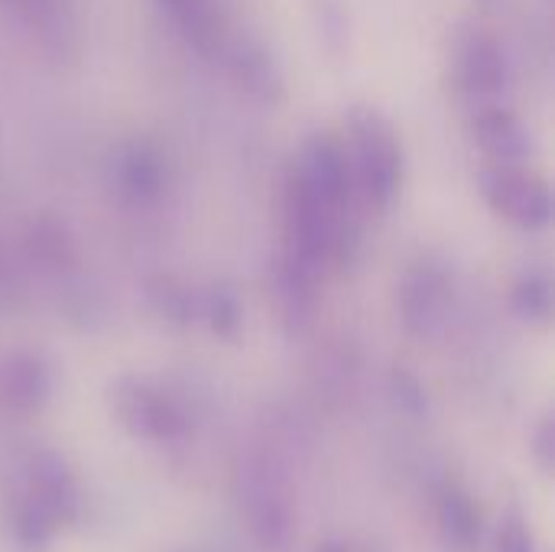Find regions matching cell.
I'll list each match as a JSON object with an SVG mask.
<instances>
[{
  "label": "cell",
  "mask_w": 555,
  "mask_h": 552,
  "mask_svg": "<svg viewBox=\"0 0 555 552\" xmlns=\"http://www.w3.org/2000/svg\"><path fill=\"white\" fill-rule=\"evenodd\" d=\"M533 452H537V462L543 465V472H553L555 468V420L553 416H543L540 426L533 429Z\"/></svg>",
  "instance_id": "cell-20"
},
{
  "label": "cell",
  "mask_w": 555,
  "mask_h": 552,
  "mask_svg": "<svg viewBox=\"0 0 555 552\" xmlns=\"http://www.w3.org/2000/svg\"><path fill=\"white\" fill-rule=\"evenodd\" d=\"M0 3H29V0H0Z\"/></svg>",
  "instance_id": "cell-23"
},
{
  "label": "cell",
  "mask_w": 555,
  "mask_h": 552,
  "mask_svg": "<svg viewBox=\"0 0 555 552\" xmlns=\"http://www.w3.org/2000/svg\"><path fill=\"white\" fill-rule=\"evenodd\" d=\"M52 394V374L42 358L29 351H16L0 364V400L13 413L39 410Z\"/></svg>",
  "instance_id": "cell-11"
},
{
  "label": "cell",
  "mask_w": 555,
  "mask_h": 552,
  "mask_svg": "<svg viewBox=\"0 0 555 552\" xmlns=\"http://www.w3.org/2000/svg\"><path fill=\"white\" fill-rule=\"evenodd\" d=\"M455 88L472 107L507 104L514 91V65L504 42L481 23H459L452 33Z\"/></svg>",
  "instance_id": "cell-3"
},
{
  "label": "cell",
  "mask_w": 555,
  "mask_h": 552,
  "mask_svg": "<svg viewBox=\"0 0 555 552\" xmlns=\"http://www.w3.org/2000/svg\"><path fill=\"white\" fill-rule=\"evenodd\" d=\"M156 3L202 59H218L224 52L228 33L218 0H156Z\"/></svg>",
  "instance_id": "cell-10"
},
{
  "label": "cell",
  "mask_w": 555,
  "mask_h": 552,
  "mask_svg": "<svg viewBox=\"0 0 555 552\" xmlns=\"http://www.w3.org/2000/svg\"><path fill=\"white\" fill-rule=\"evenodd\" d=\"M146 296L163 319L179 322V325L198 322V290H189L169 277H156L146 283Z\"/></svg>",
  "instance_id": "cell-16"
},
{
  "label": "cell",
  "mask_w": 555,
  "mask_h": 552,
  "mask_svg": "<svg viewBox=\"0 0 555 552\" xmlns=\"http://www.w3.org/2000/svg\"><path fill=\"white\" fill-rule=\"evenodd\" d=\"M481 192L488 205L524 231H543L553 221V189L543 176L524 166L481 169Z\"/></svg>",
  "instance_id": "cell-5"
},
{
  "label": "cell",
  "mask_w": 555,
  "mask_h": 552,
  "mask_svg": "<svg viewBox=\"0 0 555 552\" xmlns=\"http://www.w3.org/2000/svg\"><path fill=\"white\" fill-rule=\"evenodd\" d=\"M198 322H205L215 335L234 338L241 329V303L228 286L198 290Z\"/></svg>",
  "instance_id": "cell-17"
},
{
  "label": "cell",
  "mask_w": 555,
  "mask_h": 552,
  "mask_svg": "<svg viewBox=\"0 0 555 552\" xmlns=\"http://www.w3.org/2000/svg\"><path fill=\"white\" fill-rule=\"evenodd\" d=\"M117 185L137 205L156 202L166 185L163 156L150 143H127L117 153Z\"/></svg>",
  "instance_id": "cell-13"
},
{
  "label": "cell",
  "mask_w": 555,
  "mask_h": 552,
  "mask_svg": "<svg viewBox=\"0 0 555 552\" xmlns=\"http://www.w3.org/2000/svg\"><path fill=\"white\" fill-rule=\"evenodd\" d=\"M20 501H26L55 534L78 521L81 514V491L59 452H36L23 468Z\"/></svg>",
  "instance_id": "cell-6"
},
{
  "label": "cell",
  "mask_w": 555,
  "mask_h": 552,
  "mask_svg": "<svg viewBox=\"0 0 555 552\" xmlns=\"http://www.w3.org/2000/svg\"><path fill=\"white\" fill-rule=\"evenodd\" d=\"M514 309L520 319L527 322H537V325H546L555 312V290L550 273L543 270H527L517 277L514 283Z\"/></svg>",
  "instance_id": "cell-15"
},
{
  "label": "cell",
  "mask_w": 555,
  "mask_h": 552,
  "mask_svg": "<svg viewBox=\"0 0 555 552\" xmlns=\"http://www.w3.org/2000/svg\"><path fill=\"white\" fill-rule=\"evenodd\" d=\"M452 306V277L436 260H420L410 267L400 286V319L410 335L436 338L449 322Z\"/></svg>",
  "instance_id": "cell-7"
},
{
  "label": "cell",
  "mask_w": 555,
  "mask_h": 552,
  "mask_svg": "<svg viewBox=\"0 0 555 552\" xmlns=\"http://www.w3.org/2000/svg\"><path fill=\"white\" fill-rule=\"evenodd\" d=\"M494 552H540L537 550V540H533V530L527 527V517L517 508L504 514Z\"/></svg>",
  "instance_id": "cell-19"
},
{
  "label": "cell",
  "mask_w": 555,
  "mask_h": 552,
  "mask_svg": "<svg viewBox=\"0 0 555 552\" xmlns=\"http://www.w3.org/2000/svg\"><path fill=\"white\" fill-rule=\"evenodd\" d=\"M393 384H397V397L406 403V410L420 416V413L426 410V394H423L420 381H416L410 371H397V374H393Z\"/></svg>",
  "instance_id": "cell-21"
},
{
  "label": "cell",
  "mask_w": 555,
  "mask_h": 552,
  "mask_svg": "<svg viewBox=\"0 0 555 552\" xmlns=\"http://www.w3.org/2000/svg\"><path fill=\"white\" fill-rule=\"evenodd\" d=\"M315 29L325 42L328 52L341 55L351 46V13L345 7V0H309Z\"/></svg>",
  "instance_id": "cell-18"
},
{
  "label": "cell",
  "mask_w": 555,
  "mask_h": 552,
  "mask_svg": "<svg viewBox=\"0 0 555 552\" xmlns=\"http://www.w3.org/2000/svg\"><path fill=\"white\" fill-rule=\"evenodd\" d=\"M107 403H111V413L117 416V423L130 436L146 439V442L166 446V442L182 439L189 429L182 407L166 390H159L156 384H150L143 377H133V374H124L107 384Z\"/></svg>",
  "instance_id": "cell-4"
},
{
  "label": "cell",
  "mask_w": 555,
  "mask_h": 552,
  "mask_svg": "<svg viewBox=\"0 0 555 552\" xmlns=\"http://www.w3.org/2000/svg\"><path fill=\"white\" fill-rule=\"evenodd\" d=\"M315 552H351V550H348L341 540H325V543H322Z\"/></svg>",
  "instance_id": "cell-22"
},
{
  "label": "cell",
  "mask_w": 555,
  "mask_h": 552,
  "mask_svg": "<svg viewBox=\"0 0 555 552\" xmlns=\"http://www.w3.org/2000/svg\"><path fill=\"white\" fill-rule=\"evenodd\" d=\"M241 511L257 547L286 552L296 540V504L283 468L267 455H250L241 468Z\"/></svg>",
  "instance_id": "cell-2"
},
{
  "label": "cell",
  "mask_w": 555,
  "mask_h": 552,
  "mask_svg": "<svg viewBox=\"0 0 555 552\" xmlns=\"http://www.w3.org/2000/svg\"><path fill=\"white\" fill-rule=\"evenodd\" d=\"M436 517H439V530H442L449 547H455L459 552H472L478 547V540H481V511L475 508V501L459 485H446L439 491Z\"/></svg>",
  "instance_id": "cell-14"
},
{
  "label": "cell",
  "mask_w": 555,
  "mask_h": 552,
  "mask_svg": "<svg viewBox=\"0 0 555 552\" xmlns=\"http://www.w3.org/2000/svg\"><path fill=\"white\" fill-rule=\"evenodd\" d=\"M221 55L228 59V72L234 85L247 91V98L260 104H280L286 98V81L280 65L257 39H234L224 46Z\"/></svg>",
  "instance_id": "cell-9"
},
{
  "label": "cell",
  "mask_w": 555,
  "mask_h": 552,
  "mask_svg": "<svg viewBox=\"0 0 555 552\" xmlns=\"http://www.w3.org/2000/svg\"><path fill=\"white\" fill-rule=\"evenodd\" d=\"M348 163L367 208L387 211L403 185V143L393 120L374 104H354L345 117Z\"/></svg>",
  "instance_id": "cell-1"
},
{
  "label": "cell",
  "mask_w": 555,
  "mask_h": 552,
  "mask_svg": "<svg viewBox=\"0 0 555 552\" xmlns=\"http://www.w3.org/2000/svg\"><path fill=\"white\" fill-rule=\"evenodd\" d=\"M472 140L491 159V166H524L533 153V137L527 124L507 104L475 107Z\"/></svg>",
  "instance_id": "cell-8"
},
{
  "label": "cell",
  "mask_w": 555,
  "mask_h": 552,
  "mask_svg": "<svg viewBox=\"0 0 555 552\" xmlns=\"http://www.w3.org/2000/svg\"><path fill=\"white\" fill-rule=\"evenodd\" d=\"M319 280L312 270L299 267L289 257H280L276 264V306L283 329L289 335H299L312 325L315 316V299H319Z\"/></svg>",
  "instance_id": "cell-12"
}]
</instances>
